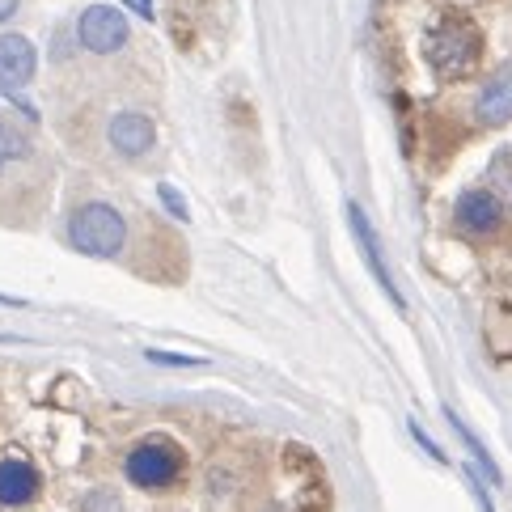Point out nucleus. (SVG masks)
<instances>
[{
    "label": "nucleus",
    "mask_w": 512,
    "mask_h": 512,
    "mask_svg": "<svg viewBox=\"0 0 512 512\" xmlns=\"http://www.w3.org/2000/svg\"><path fill=\"white\" fill-rule=\"evenodd\" d=\"M411 436H415V441H419V445H424V449H428V453L436 457V462H445V453H441V449H436V445L428 441V432H424V428H419V424H411Z\"/></svg>",
    "instance_id": "nucleus-16"
},
{
    "label": "nucleus",
    "mask_w": 512,
    "mask_h": 512,
    "mask_svg": "<svg viewBox=\"0 0 512 512\" xmlns=\"http://www.w3.org/2000/svg\"><path fill=\"white\" fill-rule=\"evenodd\" d=\"M496 178L504 182V191L512 195V153H504V157H496Z\"/></svg>",
    "instance_id": "nucleus-15"
},
{
    "label": "nucleus",
    "mask_w": 512,
    "mask_h": 512,
    "mask_svg": "<svg viewBox=\"0 0 512 512\" xmlns=\"http://www.w3.org/2000/svg\"><path fill=\"white\" fill-rule=\"evenodd\" d=\"M34 68H39V56H34V43L22 39V34H0V85L17 89L34 81Z\"/></svg>",
    "instance_id": "nucleus-7"
},
{
    "label": "nucleus",
    "mask_w": 512,
    "mask_h": 512,
    "mask_svg": "<svg viewBox=\"0 0 512 512\" xmlns=\"http://www.w3.org/2000/svg\"><path fill=\"white\" fill-rule=\"evenodd\" d=\"M68 242L94 259H115L127 242V225L111 204H81L68 216Z\"/></svg>",
    "instance_id": "nucleus-2"
},
{
    "label": "nucleus",
    "mask_w": 512,
    "mask_h": 512,
    "mask_svg": "<svg viewBox=\"0 0 512 512\" xmlns=\"http://www.w3.org/2000/svg\"><path fill=\"white\" fill-rule=\"evenodd\" d=\"M161 199H166V208L178 216V221H187V216H191V212H187V204L178 199V191H174V187H161Z\"/></svg>",
    "instance_id": "nucleus-14"
},
{
    "label": "nucleus",
    "mask_w": 512,
    "mask_h": 512,
    "mask_svg": "<svg viewBox=\"0 0 512 512\" xmlns=\"http://www.w3.org/2000/svg\"><path fill=\"white\" fill-rule=\"evenodd\" d=\"M13 13H17V0H0V22H9Z\"/></svg>",
    "instance_id": "nucleus-18"
},
{
    "label": "nucleus",
    "mask_w": 512,
    "mask_h": 512,
    "mask_svg": "<svg viewBox=\"0 0 512 512\" xmlns=\"http://www.w3.org/2000/svg\"><path fill=\"white\" fill-rule=\"evenodd\" d=\"M144 356H149L153 364H170V369H195V364H204L199 356H174V352H157V347H149Z\"/></svg>",
    "instance_id": "nucleus-13"
},
{
    "label": "nucleus",
    "mask_w": 512,
    "mask_h": 512,
    "mask_svg": "<svg viewBox=\"0 0 512 512\" xmlns=\"http://www.w3.org/2000/svg\"><path fill=\"white\" fill-rule=\"evenodd\" d=\"M347 221H352L356 246H360V254H364V263H369V271L377 276V284L386 288V297H390L398 309H407V301H402V292H398V284H394V276H390L386 254H381V246H377V233H373V225H369V216H364V208H360V204H347Z\"/></svg>",
    "instance_id": "nucleus-6"
},
{
    "label": "nucleus",
    "mask_w": 512,
    "mask_h": 512,
    "mask_svg": "<svg viewBox=\"0 0 512 512\" xmlns=\"http://www.w3.org/2000/svg\"><path fill=\"white\" fill-rule=\"evenodd\" d=\"M123 474H127V483H136L140 491H166L182 474V449L170 441H144L127 453Z\"/></svg>",
    "instance_id": "nucleus-3"
},
{
    "label": "nucleus",
    "mask_w": 512,
    "mask_h": 512,
    "mask_svg": "<svg viewBox=\"0 0 512 512\" xmlns=\"http://www.w3.org/2000/svg\"><path fill=\"white\" fill-rule=\"evenodd\" d=\"M127 5H132L140 17H153V0H127Z\"/></svg>",
    "instance_id": "nucleus-17"
},
{
    "label": "nucleus",
    "mask_w": 512,
    "mask_h": 512,
    "mask_svg": "<svg viewBox=\"0 0 512 512\" xmlns=\"http://www.w3.org/2000/svg\"><path fill=\"white\" fill-rule=\"evenodd\" d=\"M445 419H449V424H453V432H457V436H462V445H466V449L474 453V462H479V470L487 474V479H491V483H496V487H500V483H504V474H500V466H496V462H491V453L483 449V441H479V436H474V432H470V428H466V424H462V419H457L453 411H445Z\"/></svg>",
    "instance_id": "nucleus-12"
},
{
    "label": "nucleus",
    "mask_w": 512,
    "mask_h": 512,
    "mask_svg": "<svg viewBox=\"0 0 512 512\" xmlns=\"http://www.w3.org/2000/svg\"><path fill=\"white\" fill-rule=\"evenodd\" d=\"M39 487H43V479L30 462H22V457H5V462H0V504L5 508L34 504L39 500Z\"/></svg>",
    "instance_id": "nucleus-8"
},
{
    "label": "nucleus",
    "mask_w": 512,
    "mask_h": 512,
    "mask_svg": "<svg viewBox=\"0 0 512 512\" xmlns=\"http://www.w3.org/2000/svg\"><path fill=\"white\" fill-rule=\"evenodd\" d=\"M453 221L457 229H466V233H496L504 225V199L496 191H462L457 195V204H453Z\"/></svg>",
    "instance_id": "nucleus-5"
},
{
    "label": "nucleus",
    "mask_w": 512,
    "mask_h": 512,
    "mask_svg": "<svg viewBox=\"0 0 512 512\" xmlns=\"http://www.w3.org/2000/svg\"><path fill=\"white\" fill-rule=\"evenodd\" d=\"M424 56H428V68L436 72V77L457 81V77H466V72L479 64V56H483V34H479V26H474L470 17L449 13V17H441V22L428 30Z\"/></svg>",
    "instance_id": "nucleus-1"
},
{
    "label": "nucleus",
    "mask_w": 512,
    "mask_h": 512,
    "mask_svg": "<svg viewBox=\"0 0 512 512\" xmlns=\"http://www.w3.org/2000/svg\"><path fill=\"white\" fill-rule=\"evenodd\" d=\"M153 140H157L153 119H144L136 111H123L111 119V144H115L119 157H144L153 149Z\"/></svg>",
    "instance_id": "nucleus-9"
},
{
    "label": "nucleus",
    "mask_w": 512,
    "mask_h": 512,
    "mask_svg": "<svg viewBox=\"0 0 512 512\" xmlns=\"http://www.w3.org/2000/svg\"><path fill=\"white\" fill-rule=\"evenodd\" d=\"M474 119H479L483 127L512 123V72H500L496 81L483 85V94L474 98Z\"/></svg>",
    "instance_id": "nucleus-10"
},
{
    "label": "nucleus",
    "mask_w": 512,
    "mask_h": 512,
    "mask_svg": "<svg viewBox=\"0 0 512 512\" xmlns=\"http://www.w3.org/2000/svg\"><path fill=\"white\" fill-rule=\"evenodd\" d=\"M77 39L85 51H94V56H115L127 43V17L111 5H89L77 22Z\"/></svg>",
    "instance_id": "nucleus-4"
},
{
    "label": "nucleus",
    "mask_w": 512,
    "mask_h": 512,
    "mask_svg": "<svg viewBox=\"0 0 512 512\" xmlns=\"http://www.w3.org/2000/svg\"><path fill=\"white\" fill-rule=\"evenodd\" d=\"M34 153V144H30V136L22 132V127H13V123H5L0 119V174H5L13 161H26Z\"/></svg>",
    "instance_id": "nucleus-11"
}]
</instances>
